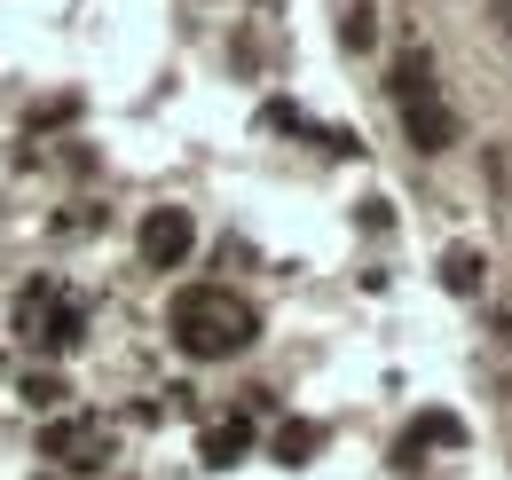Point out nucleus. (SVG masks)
<instances>
[{
    "label": "nucleus",
    "mask_w": 512,
    "mask_h": 480,
    "mask_svg": "<svg viewBox=\"0 0 512 480\" xmlns=\"http://www.w3.org/2000/svg\"><path fill=\"white\" fill-rule=\"evenodd\" d=\"M40 480H48V473H40Z\"/></svg>",
    "instance_id": "16"
},
{
    "label": "nucleus",
    "mask_w": 512,
    "mask_h": 480,
    "mask_svg": "<svg viewBox=\"0 0 512 480\" xmlns=\"http://www.w3.org/2000/svg\"><path fill=\"white\" fill-rule=\"evenodd\" d=\"M245 449H253V425H245V418H229V425H205V433H197V457H205L213 473H229V465H237Z\"/></svg>",
    "instance_id": "8"
},
{
    "label": "nucleus",
    "mask_w": 512,
    "mask_h": 480,
    "mask_svg": "<svg viewBox=\"0 0 512 480\" xmlns=\"http://www.w3.org/2000/svg\"><path fill=\"white\" fill-rule=\"evenodd\" d=\"M260 126H268V134H284V126H292V134H308L300 103H268V111H260Z\"/></svg>",
    "instance_id": "14"
},
{
    "label": "nucleus",
    "mask_w": 512,
    "mask_h": 480,
    "mask_svg": "<svg viewBox=\"0 0 512 480\" xmlns=\"http://www.w3.org/2000/svg\"><path fill=\"white\" fill-rule=\"evenodd\" d=\"M339 48H347V56H371V48H379V8H371V0H355V8L339 16Z\"/></svg>",
    "instance_id": "11"
},
{
    "label": "nucleus",
    "mask_w": 512,
    "mask_h": 480,
    "mask_svg": "<svg viewBox=\"0 0 512 480\" xmlns=\"http://www.w3.org/2000/svg\"><path fill=\"white\" fill-rule=\"evenodd\" d=\"M16 331H24L40 355H71V347L87 339V300L64 292V284H24V300H16Z\"/></svg>",
    "instance_id": "2"
},
{
    "label": "nucleus",
    "mask_w": 512,
    "mask_h": 480,
    "mask_svg": "<svg viewBox=\"0 0 512 480\" xmlns=\"http://www.w3.org/2000/svg\"><path fill=\"white\" fill-rule=\"evenodd\" d=\"M386 95H394V103H426V95H434V63H426V48H402V56L386 63Z\"/></svg>",
    "instance_id": "7"
},
{
    "label": "nucleus",
    "mask_w": 512,
    "mask_h": 480,
    "mask_svg": "<svg viewBox=\"0 0 512 480\" xmlns=\"http://www.w3.org/2000/svg\"><path fill=\"white\" fill-rule=\"evenodd\" d=\"M481 276H489V260L473 252V244H449V260H442V284L457 292V300H473L481 292Z\"/></svg>",
    "instance_id": "10"
},
{
    "label": "nucleus",
    "mask_w": 512,
    "mask_h": 480,
    "mask_svg": "<svg viewBox=\"0 0 512 480\" xmlns=\"http://www.w3.org/2000/svg\"><path fill=\"white\" fill-rule=\"evenodd\" d=\"M71 119H79V95H56V103L32 111V134H56V126H71Z\"/></svg>",
    "instance_id": "13"
},
{
    "label": "nucleus",
    "mask_w": 512,
    "mask_h": 480,
    "mask_svg": "<svg viewBox=\"0 0 512 480\" xmlns=\"http://www.w3.org/2000/svg\"><path fill=\"white\" fill-rule=\"evenodd\" d=\"M40 449L64 457L71 473H103V465H111V433H103L95 418H56L48 433H40Z\"/></svg>",
    "instance_id": "4"
},
{
    "label": "nucleus",
    "mask_w": 512,
    "mask_h": 480,
    "mask_svg": "<svg viewBox=\"0 0 512 480\" xmlns=\"http://www.w3.org/2000/svg\"><path fill=\"white\" fill-rule=\"evenodd\" d=\"M316 449H323V425H308V418H284L276 425V465H316Z\"/></svg>",
    "instance_id": "9"
},
{
    "label": "nucleus",
    "mask_w": 512,
    "mask_h": 480,
    "mask_svg": "<svg viewBox=\"0 0 512 480\" xmlns=\"http://www.w3.org/2000/svg\"><path fill=\"white\" fill-rule=\"evenodd\" d=\"M190 244H197L190 205H158V213L134 229V252H142V268H182V260H190Z\"/></svg>",
    "instance_id": "3"
},
{
    "label": "nucleus",
    "mask_w": 512,
    "mask_h": 480,
    "mask_svg": "<svg viewBox=\"0 0 512 480\" xmlns=\"http://www.w3.org/2000/svg\"><path fill=\"white\" fill-rule=\"evenodd\" d=\"M426 449H465V418H449V410L410 418V425H402V441H394V465H402V473H418V465H426Z\"/></svg>",
    "instance_id": "6"
},
{
    "label": "nucleus",
    "mask_w": 512,
    "mask_h": 480,
    "mask_svg": "<svg viewBox=\"0 0 512 480\" xmlns=\"http://www.w3.org/2000/svg\"><path fill=\"white\" fill-rule=\"evenodd\" d=\"M363 229H371V237H386V229H394V213H386V197H371V205H363Z\"/></svg>",
    "instance_id": "15"
},
{
    "label": "nucleus",
    "mask_w": 512,
    "mask_h": 480,
    "mask_svg": "<svg viewBox=\"0 0 512 480\" xmlns=\"http://www.w3.org/2000/svg\"><path fill=\"white\" fill-rule=\"evenodd\" d=\"M16 394H24V410H64V370H24V386H16Z\"/></svg>",
    "instance_id": "12"
},
{
    "label": "nucleus",
    "mask_w": 512,
    "mask_h": 480,
    "mask_svg": "<svg viewBox=\"0 0 512 480\" xmlns=\"http://www.w3.org/2000/svg\"><path fill=\"white\" fill-rule=\"evenodd\" d=\"M166 331H174V347L190 362H229L260 339V315H253V300H237L229 284H182V292L166 300Z\"/></svg>",
    "instance_id": "1"
},
{
    "label": "nucleus",
    "mask_w": 512,
    "mask_h": 480,
    "mask_svg": "<svg viewBox=\"0 0 512 480\" xmlns=\"http://www.w3.org/2000/svg\"><path fill=\"white\" fill-rule=\"evenodd\" d=\"M402 134H410V150H418V158H442V150H457V142H465V126H457V111H449L442 95L402 103Z\"/></svg>",
    "instance_id": "5"
}]
</instances>
